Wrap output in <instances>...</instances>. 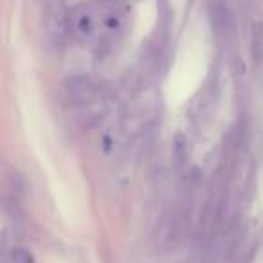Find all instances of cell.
<instances>
[{
	"label": "cell",
	"instance_id": "cell-3",
	"mask_svg": "<svg viewBox=\"0 0 263 263\" xmlns=\"http://www.w3.org/2000/svg\"><path fill=\"white\" fill-rule=\"evenodd\" d=\"M92 27H94V24H92V18L87 15V13L76 16V24H74V29H76V33L87 36V34H90Z\"/></svg>",
	"mask_w": 263,
	"mask_h": 263
},
{
	"label": "cell",
	"instance_id": "cell-2",
	"mask_svg": "<svg viewBox=\"0 0 263 263\" xmlns=\"http://www.w3.org/2000/svg\"><path fill=\"white\" fill-rule=\"evenodd\" d=\"M251 54L256 65L263 63V22H256L252 26L251 34Z\"/></svg>",
	"mask_w": 263,
	"mask_h": 263
},
{
	"label": "cell",
	"instance_id": "cell-1",
	"mask_svg": "<svg viewBox=\"0 0 263 263\" xmlns=\"http://www.w3.org/2000/svg\"><path fill=\"white\" fill-rule=\"evenodd\" d=\"M180 234H182L180 218L177 215H168L159 223L157 233H155V243L161 249H172L173 245H177Z\"/></svg>",
	"mask_w": 263,
	"mask_h": 263
},
{
	"label": "cell",
	"instance_id": "cell-5",
	"mask_svg": "<svg viewBox=\"0 0 263 263\" xmlns=\"http://www.w3.org/2000/svg\"><path fill=\"white\" fill-rule=\"evenodd\" d=\"M175 154H177V162H182V157H184V139H182V136H177Z\"/></svg>",
	"mask_w": 263,
	"mask_h": 263
},
{
	"label": "cell",
	"instance_id": "cell-4",
	"mask_svg": "<svg viewBox=\"0 0 263 263\" xmlns=\"http://www.w3.org/2000/svg\"><path fill=\"white\" fill-rule=\"evenodd\" d=\"M13 259H15V263H33L31 254L27 251H24V249H15L13 251Z\"/></svg>",
	"mask_w": 263,
	"mask_h": 263
}]
</instances>
